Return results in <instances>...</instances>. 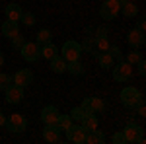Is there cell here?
<instances>
[{
    "label": "cell",
    "instance_id": "1",
    "mask_svg": "<svg viewBox=\"0 0 146 144\" xmlns=\"http://www.w3.org/2000/svg\"><path fill=\"white\" fill-rule=\"evenodd\" d=\"M140 101H142L140 90L133 88V86L123 88V92H121V103H123V107H127V109H135V105L140 103Z\"/></svg>",
    "mask_w": 146,
    "mask_h": 144
},
{
    "label": "cell",
    "instance_id": "2",
    "mask_svg": "<svg viewBox=\"0 0 146 144\" xmlns=\"http://www.w3.org/2000/svg\"><path fill=\"white\" fill-rule=\"evenodd\" d=\"M111 70H113V80L119 82V84L129 82L131 76H133V66H131L127 60H119L117 64H113V66H111Z\"/></svg>",
    "mask_w": 146,
    "mask_h": 144
},
{
    "label": "cell",
    "instance_id": "3",
    "mask_svg": "<svg viewBox=\"0 0 146 144\" xmlns=\"http://www.w3.org/2000/svg\"><path fill=\"white\" fill-rule=\"evenodd\" d=\"M60 56L66 60V62H72V60H80L82 56V47H80L78 41H66L60 49Z\"/></svg>",
    "mask_w": 146,
    "mask_h": 144
},
{
    "label": "cell",
    "instance_id": "4",
    "mask_svg": "<svg viewBox=\"0 0 146 144\" xmlns=\"http://www.w3.org/2000/svg\"><path fill=\"white\" fill-rule=\"evenodd\" d=\"M119 10H121V4L117 0H105L100 8V16H101V20L111 22V20H115L119 16Z\"/></svg>",
    "mask_w": 146,
    "mask_h": 144
},
{
    "label": "cell",
    "instance_id": "5",
    "mask_svg": "<svg viewBox=\"0 0 146 144\" xmlns=\"http://www.w3.org/2000/svg\"><path fill=\"white\" fill-rule=\"evenodd\" d=\"M10 133H23L25 129H27V121H25V117L20 115V113H12L10 117L6 119V125H4Z\"/></svg>",
    "mask_w": 146,
    "mask_h": 144
},
{
    "label": "cell",
    "instance_id": "6",
    "mask_svg": "<svg viewBox=\"0 0 146 144\" xmlns=\"http://www.w3.org/2000/svg\"><path fill=\"white\" fill-rule=\"evenodd\" d=\"M20 53H22L23 60H27V62H35V60L41 58V47H39L37 43H29V41H25V43L20 47Z\"/></svg>",
    "mask_w": 146,
    "mask_h": 144
},
{
    "label": "cell",
    "instance_id": "7",
    "mask_svg": "<svg viewBox=\"0 0 146 144\" xmlns=\"http://www.w3.org/2000/svg\"><path fill=\"white\" fill-rule=\"evenodd\" d=\"M12 84L20 86V88H27L29 84H33V72L29 68H22L12 76Z\"/></svg>",
    "mask_w": 146,
    "mask_h": 144
},
{
    "label": "cell",
    "instance_id": "8",
    "mask_svg": "<svg viewBox=\"0 0 146 144\" xmlns=\"http://www.w3.org/2000/svg\"><path fill=\"white\" fill-rule=\"evenodd\" d=\"M80 107L86 111V113H101V111L105 109V101L101 100V98L92 96V98H86V100L82 101Z\"/></svg>",
    "mask_w": 146,
    "mask_h": 144
},
{
    "label": "cell",
    "instance_id": "9",
    "mask_svg": "<svg viewBox=\"0 0 146 144\" xmlns=\"http://www.w3.org/2000/svg\"><path fill=\"white\" fill-rule=\"evenodd\" d=\"M84 136H86V129L82 125H70L66 129V140L74 144H84Z\"/></svg>",
    "mask_w": 146,
    "mask_h": 144
},
{
    "label": "cell",
    "instance_id": "10",
    "mask_svg": "<svg viewBox=\"0 0 146 144\" xmlns=\"http://www.w3.org/2000/svg\"><path fill=\"white\" fill-rule=\"evenodd\" d=\"M4 94H6V101L12 103V105H18L23 100V88L16 86V84H8L4 88Z\"/></svg>",
    "mask_w": 146,
    "mask_h": 144
},
{
    "label": "cell",
    "instance_id": "11",
    "mask_svg": "<svg viewBox=\"0 0 146 144\" xmlns=\"http://www.w3.org/2000/svg\"><path fill=\"white\" fill-rule=\"evenodd\" d=\"M123 134H125V140L127 142H131V144H135L142 134H144V129L140 127V125H135V123H129L127 127H125V131H123Z\"/></svg>",
    "mask_w": 146,
    "mask_h": 144
},
{
    "label": "cell",
    "instance_id": "12",
    "mask_svg": "<svg viewBox=\"0 0 146 144\" xmlns=\"http://www.w3.org/2000/svg\"><path fill=\"white\" fill-rule=\"evenodd\" d=\"M127 43H129L131 49H140V47L146 43L144 31H140V29H131V31L127 33Z\"/></svg>",
    "mask_w": 146,
    "mask_h": 144
},
{
    "label": "cell",
    "instance_id": "13",
    "mask_svg": "<svg viewBox=\"0 0 146 144\" xmlns=\"http://www.w3.org/2000/svg\"><path fill=\"white\" fill-rule=\"evenodd\" d=\"M43 138H45V142H60V129L56 127L55 123H51V125H45V129H43Z\"/></svg>",
    "mask_w": 146,
    "mask_h": 144
},
{
    "label": "cell",
    "instance_id": "14",
    "mask_svg": "<svg viewBox=\"0 0 146 144\" xmlns=\"http://www.w3.org/2000/svg\"><path fill=\"white\" fill-rule=\"evenodd\" d=\"M103 142H105V133L103 131H98V129L86 131L84 144H103Z\"/></svg>",
    "mask_w": 146,
    "mask_h": 144
},
{
    "label": "cell",
    "instance_id": "15",
    "mask_svg": "<svg viewBox=\"0 0 146 144\" xmlns=\"http://www.w3.org/2000/svg\"><path fill=\"white\" fill-rule=\"evenodd\" d=\"M56 117H58V109L55 105H45L41 109V121L45 125H51V123H56Z\"/></svg>",
    "mask_w": 146,
    "mask_h": 144
},
{
    "label": "cell",
    "instance_id": "16",
    "mask_svg": "<svg viewBox=\"0 0 146 144\" xmlns=\"http://www.w3.org/2000/svg\"><path fill=\"white\" fill-rule=\"evenodd\" d=\"M18 33H20V25H18V22L6 20V22L2 23V35H4V37L12 39V37H16Z\"/></svg>",
    "mask_w": 146,
    "mask_h": 144
},
{
    "label": "cell",
    "instance_id": "17",
    "mask_svg": "<svg viewBox=\"0 0 146 144\" xmlns=\"http://www.w3.org/2000/svg\"><path fill=\"white\" fill-rule=\"evenodd\" d=\"M4 14H6V20L20 22L23 10H22V6H20V4H8V6H6V10H4Z\"/></svg>",
    "mask_w": 146,
    "mask_h": 144
},
{
    "label": "cell",
    "instance_id": "18",
    "mask_svg": "<svg viewBox=\"0 0 146 144\" xmlns=\"http://www.w3.org/2000/svg\"><path fill=\"white\" fill-rule=\"evenodd\" d=\"M109 37L107 35H96L94 37V47H96V53L100 55V53H105L107 49H109Z\"/></svg>",
    "mask_w": 146,
    "mask_h": 144
},
{
    "label": "cell",
    "instance_id": "19",
    "mask_svg": "<svg viewBox=\"0 0 146 144\" xmlns=\"http://www.w3.org/2000/svg\"><path fill=\"white\" fill-rule=\"evenodd\" d=\"M121 14H123L125 18H135V16H138V6H136L135 2H131V0H127V2H123L121 4Z\"/></svg>",
    "mask_w": 146,
    "mask_h": 144
},
{
    "label": "cell",
    "instance_id": "20",
    "mask_svg": "<svg viewBox=\"0 0 146 144\" xmlns=\"http://www.w3.org/2000/svg\"><path fill=\"white\" fill-rule=\"evenodd\" d=\"M51 70L55 72V74H62V72H66V60L62 58V56L55 55L51 58Z\"/></svg>",
    "mask_w": 146,
    "mask_h": 144
},
{
    "label": "cell",
    "instance_id": "21",
    "mask_svg": "<svg viewBox=\"0 0 146 144\" xmlns=\"http://www.w3.org/2000/svg\"><path fill=\"white\" fill-rule=\"evenodd\" d=\"M82 127L86 129V131H92V129H98V117H96V113H86L84 117H82Z\"/></svg>",
    "mask_w": 146,
    "mask_h": 144
},
{
    "label": "cell",
    "instance_id": "22",
    "mask_svg": "<svg viewBox=\"0 0 146 144\" xmlns=\"http://www.w3.org/2000/svg\"><path fill=\"white\" fill-rule=\"evenodd\" d=\"M35 37H37V41H35V43L39 45V47H43V45H47V43H51V41H53V31H51V29H39Z\"/></svg>",
    "mask_w": 146,
    "mask_h": 144
},
{
    "label": "cell",
    "instance_id": "23",
    "mask_svg": "<svg viewBox=\"0 0 146 144\" xmlns=\"http://www.w3.org/2000/svg\"><path fill=\"white\" fill-rule=\"evenodd\" d=\"M98 62H100L101 68H105V70H107V68H111L113 64H115V58L105 51V53H100V55H98Z\"/></svg>",
    "mask_w": 146,
    "mask_h": 144
},
{
    "label": "cell",
    "instance_id": "24",
    "mask_svg": "<svg viewBox=\"0 0 146 144\" xmlns=\"http://www.w3.org/2000/svg\"><path fill=\"white\" fill-rule=\"evenodd\" d=\"M66 72H70L72 76H82L84 74V66L80 60H72V62H66Z\"/></svg>",
    "mask_w": 146,
    "mask_h": 144
},
{
    "label": "cell",
    "instance_id": "25",
    "mask_svg": "<svg viewBox=\"0 0 146 144\" xmlns=\"http://www.w3.org/2000/svg\"><path fill=\"white\" fill-rule=\"evenodd\" d=\"M56 53H58V51H56V45H53V41L41 47V58H47V60H51V58H53Z\"/></svg>",
    "mask_w": 146,
    "mask_h": 144
},
{
    "label": "cell",
    "instance_id": "26",
    "mask_svg": "<svg viewBox=\"0 0 146 144\" xmlns=\"http://www.w3.org/2000/svg\"><path fill=\"white\" fill-rule=\"evenodd\" d=\"M55 125L60 129V131H66L68 127L72 125V119H70V115H60V113H58V117H56V123H55Z\"/></svg>",
    "mask_w": 146,
    "mask_h": 144
},
{
    "label": "cell",
    "instance_id": "27",
    "mask_svg": "<svg viewBox=\"0 0 146 144\" xmlns=\"http://www.w3.org/2000/svg\"><path fill=\"white\" fill-rule=\"evenodd\" d=\"M80 47H82V53H92L94 56H98L96 47H94V37H86L84 43H80Z\"/></svg>",
    "mask_w": 146,
    "mask_h": 144
},
{
    "label": "cell",
    "instance_id": "28",
    "mask_svg": "<svg viewBox=\"0 0 146 144\" xmlns=\"http://www.w3.org/2000/svg\"><path fill=\"white\" fill-rule=\"evenodd\" d=\"M20 22L25 25V27H33L35 22H37V18H35V14L33 12H23L22 14V18H20Z\"/></svg>",
    "mask_w": 146,
    "mask_h": 144
},
{
    "label": "cell",
    "instance_id": "29",
    "mask_svg": "<svg viewBox=\"0 0 146 144\" xmlns=\"http://www.w3.org/2000/svg\"><path fill=\"white\" fill-rule=\"evenodd\" d=\"M140 58H142V53H138V49H133V51H131L129 55L125 56L123 60H127V62H129L131 66H135V64L138 62V60H140Z\"/></svg>",
    "mask_w": 146,
    "mask_h": 144
},
{
    "label": "cell",
    "instance_id": "30",
    "mask_svg": "<svg viewBox=\"0 0 146 144\" xmlns=\"http://www.w3.org/2000/svg\"><path fill=\"white\" fill-rule=\"evenodd\" d=\"M68 115H70L72 121H82V117L86 115V111L82 109V107H72V111H70Z\"/></svg>",
    "mask_w": 146,
    "mask_h": 144
},
{
    "label": "cell",
    "instance_id": "31",
    "mask_svg": "<svg viewBox=\"0 0 146 144\" xmlns=\"http://www.w3.org/2000/svg\"><path fill=\"white\" fill-rule=\"evenodd\" d=\"M107 53L113 56V58H117V60H123L125 56H123V53H121V49L117 47V45H109V49H107Z\"/></svg>",
    "mask_w": 146,
    "mask_h": 144
},
{
    "label": "cell",
    "instance_id": "32",
    "mask_svg": "<svg viewBox=\"0 0 146 144\" xmlns=\"http://www.w3.org/2000/svg\"><path fill=\"white\" fill-rule=\"evenodd\" d=\"M25 43V37H23V35H16V37H12V47H14V49H18V51H20V47H22V45Z\"/></svg>",
    "mask_w": 146,
    "mask_h": 144
},
{
    "label": "cell",
    "instance_id": "33",
    "mask_svg": "<svg viewBox=\"0 0 146 144\" xmlns=\"http://www.w3.org/2000/svg\"><path fill=\"white\" fill-rule=\"evenodd\" d=\"M8 84H12V78L8 76V74H2V72H0V90H4Z\"/></svg>",
    "mask_w": 146,
    "mask_h": 144
},
{
    "label": "cell",
    "instance_id": "34",
    "mask_svg": "<svg viewBox=\"0 0 146 144\" xmlns=\"http://www.w3.org/2000/svg\"><path fill=\"white\" fill-rule=\"evenodd\" d=\"M113 144H125L127 142V140H125V134H123V131H121V133H115L113 134Z\"/></svg>",
    "mask_w": 146,
    "mask_h": 144
},
{
    "label": "cell",
    "instance_id": "35",
    "mask_svg": "<svg viewBox=\"0 0 146 144\" xmlns=\"http://www.w3.org/2000/svg\"><path fill=\"white\" fill-rule=\"evenodd\" d=\"M136 70H138V74H140V76H144V74H146V62H144V58H140V60L136 62Z\"/></svg>",
    "mask_w": 146,
    "mask_h": 144
},
{
    "label": "cell",
    "instance_id": "36",
    "mask_svg": "<svg viewBox=\"0 0 146 144\" xmlns=\"http://www.w3.org/2000/svg\"><path fill=\"white\" fill-rule=\"evenodd\" d=\"M135 109H136V113H138V115H140V117H144V115H146V107H144V100L140 101V103H136V105H135Z\"/></svg>",
    "mask_w": 146,
    "mask_h": 144
},
{
    "label": "cell",
    "instance_id": "37",
    "mask_svg": "<svg viewBox=\"0 0 146 144\" xmlns=\"http://www.w3.org/2000/svg\"><path fill=\"white\" fill-rule=\"evenodd\" d=\"M144 22H146V18L140 14L138 16V22H136V29H140V31H144Z\"/></svg>",
    "mask_w": 146,
    "mask_h": 144
},
{
    "label": "cell",
    "instance_id": "38",
    "mask_svg": "<svg viewBox=\"0 0 146 144\" xmlns=\"http://www.w3.org/2000/svg\"><path fill=\"white\" fill-rule=\"evenodd\" d=\"M4 125H6V117L0 113V127H4Z\"/></svg>",
    "mask_w": 146,
    "mask_h": 144
},
{
    "label": "cell",
    "instance_id": "39",
    "mask_svg": "<svg viewBox=\"0 0 146 144\" xmlns=\"http://www.w3.org/2000/svg\"><path fill=\"white\" fill-rule=\"evenodd\" d=\"M2 64H4V53L0 51V66H2Z\"/></svg>",
    "mask_w": 146,
    "mask_h": 144
},
{
    "label": "cell",
    "instance_id": "40",
    "mask_svg": "<svg viewBox=\"0 0 146 144\" xmlns=\"http://www.w3.org/2000/svg\"><path fill=\"white\" fill-rule=\"evenodd\" d=\"M117 2H119V4H123V2H127V0H117Z\"/></svg>",
    "mask_w": 146,
    "mask_h": 144
}]
</instances>
